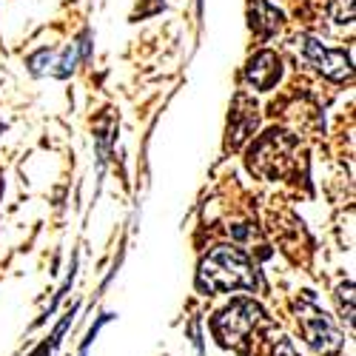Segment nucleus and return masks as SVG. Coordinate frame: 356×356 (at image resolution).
Instances as JSON below:
<instances>
[{"label": "nucleus", "mask_w": 356, "mask_h": 356, "mask_svg": "<svg viewBox=\"0 0 356 356\" xmlns=\"http://www.w3.org/2000/svg\"><path fill=\"white\" fill-rule=\"evenodd\" d=\"M302 314H305V316H302L305 339H308L322 356H337L345 339H342V334L334 328L331 316L325 314V311H319V308H314V305L302 308Z\"/></svg>", "instance_id": "nucleus-5"}, {"label": "nucleus", "mask_w": 356, "mask_h": 356, "mask_svg": "<svg viewBox=\"0 0 356 356\" xmlns=\"http://www.w3.org/2000/svg\"><path fill=\"white\" fill-rule=\"evenodd\" d=\"M80 57H83V51H80V46L77 43H72L66 51H63V57H60V60H57L54 66V74L57 77H69L72 72H74V66H77V60H80Z\"/></svg>", "instance_id": "nucleus-9"}, {"label": "nucleus", "mask_w": 356, "mask_h": 356, "mask_svg": "<svg viewBox=\"0 0 356 356\" xmlns=\"http://www.w3.org/2000/svg\"><path fill=\"white\" fill-rule=\"evenodd\" d=\"M257 123H259V108H257V103H254L248 95H236L234 108H231V117H228V145H231V148L243 145V140L254 134Z\"/></svg>", "instance_id": "nucleus-6"}, {"label": "nucleus", "mask_w": 356, "mask_h": 356, "mask_svg": "<svg viewBox=\"0 0 356 356\" xmlns=\"http://www.w3.org/2000/svg\"><path fill=\"white\" fill-rule=\"evenodd\" d=\"M296 43H300V54L308 66H314L316 72H322L331 80H350V57L345 51L328 49L322 40L308 38V35H302Z\"/></svg>", "instance_id": "nucleus-4"}, {"label": "nucleus", "mask_w": 356, "mask_h": 356, "mask_svg": "<svg viewBox=\"0 0 356 356\" xmlns=\"http://www.w3.org/2000/svg\"><path fill=\"white\" fill-rule=\"evenodd\" d=\"M259 316H262V311H259L257 302H251V300H236V302H231V305L214 319L211 328H214V334H217V339H220L222 345H236L240 339H245V334L259 322Z\"/></svg>", "instance_id": "nucleus-3"}, {"label": "nucleus", "mask_w": 356, "mask_h": 356, "mask_svg": "<svg viewBox=\"0 0 356 356\" xmlns=\"http://www.w3.org/2000/svg\"><path fill=\"white\" fill-rule=\"evenodd\" d=\"M51 63H54V54L49 49H40V51H35L32 57H29V69H32V74H46L51 69Z\"/></svg>", "instance_id": "nucleus-10"}, {"label": "nucleus", "mask_w": 356, "mask_h": 356, "mask_svg": "<svg viewBox=\"0 0 356 356\" xmlns=\"http://www.w3.org/2000/svg\"><path fill=\"white\" fill-rule=\"evenodd\" d=\"M200 291L225 293V291H254L257 274L251 259L234 245H217L209 257L200 262L197 274Z\"/></svg>", "instance_id": "nucleus-1"}, {"label": "nucleus", "mask_w": 356, "mask_h": 356, "mask_svg": "<svg viewBox=\"0 0 356 356\" xmlns=\"http://www.w3.org/2000/svg\"><path fill=\"white\" fill-rule=\"evenodd\" d=\"M248 17H251V29L257 35H262V38L274 35L277 29L282 26V15L268 3V0H251Z\"/></svg>", "instance_id": "nucleus-8"}, {"label": "nucleus", "mask_w": 356, "mask_h": 356, "mask_svg": "<svg viewBox=\"0 0 356 356\" xmlns=\"http://www.w3.org/2000/svg\"><path fill=\"white\" fill-rule=\"evenodd\" d=\"M280 77H282V60L274 51H268V49L257 51L248 60V66H245V80L254 88H259V92H268V88H274L280 83Z\"/></svg>", "instance_id": "nucleus-7"}, {"label": "nucleus", "mask_w": 356, "mask_h": 356, "mask_svg": "<svg viewBox=\"0 0 356 356\" xmlns=\"http://www.w3.org/2000/svg\"><path fill=\"white\" fill-rule=\"evenodd\" d=\"M293 145H296V140L288 131H282V129L265 131L248 148V168L254 174L265 177V180H274V177H280L288 168L291 154H293Z\"/></svg>", "instance_id": "nucleus-2"}]
</instances>
